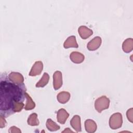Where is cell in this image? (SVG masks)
Instances as JSON below:
<instances>
[{"mask_svg":"<svg viewBox=\"0 0 133 133\" xmlns=\"http://www.w3.org/2000/svg\"><path fill=\"white\" fill-rule=\"evenodd\" d=\"M63 47L64 48H66V49L69 48L71 47L77 48L78 47V45L76 42L75 36L72 35L68 37L64 42Z\"/></svg>","mask_w":133,"mask_h":133,"instance_id":"obj_12","label":"cell"},{"mask_svg":"<svg viewBox=\"0 0 133 133\" xmlns=\"http://www.w3.org/2000/svg\"><path fill=\"white\" fill-rule=\"evenodd\" d=\"M8 79L13 83L18 85L23 84L24 77L22 75L18 72H12L8 75Z\"/></svg>","mask_w":133,"mask_h":133,"instance_id":"obj_6","label":"cell"},{"mask_svg":"<svg viewBox=\"0 0 133 133\" xmlns=\"http://www.w3.org/2000/svg\"><path fill=\"white\" fill-rule=\"evenodd\" d=\"M46 125L48 130L51 131H55L60 128V127L50 118L47 119Z\"/></svg>","mask_w":133,"mask_h":133,"instance_id":"obj_17","label":"cell"},{"mask_svg":"<svg viewBox=\"0 0 133 133\" xmlns=\"http://www.w3.org/2000/svg\"><path fill=\"white\" fill-rule=\"evenodd\" d=\"M43 69V62L41 61H36L31 69L29 73V75L31 76H35L36 75H38L42 73Z\"/></svg>","mask_w":133,"mask_h":133,"instance_id":"obj_7","label":"cell"},{"mask_svg":"<svg viewBox=\"0 0 133 133\" xmlns=\"http://www.w3.org/2000/svg\"><path fill=\"white\" fill-rule=\"evenodd\" d=\"M49 79V75L47 73L45 72L41 79L36 84L35 86L37 88L44 87L48 83Z\"/></svg>","mask_w":133,"mask_h":133,"instance_id":"obj_16","label":"cell"},{"mask_svg":"<svg viewBox=\"0 0 133 133\" xmlns=\"http://www.w3.org/2000/svg\"><path fill=\"white\" fill-rule=\"evenodd\" d=\"M102 39L100 36L95 37L88 42L87 48L90 51H95L100 47Z\"/></svg>","mask_w":133,"mask_h":133,"instance_id":"obj_5","label":"cell"},{"mask_svg":"<svg viewBox=\"0 0 133 133\" xmlns=\"http://www.w3.org/2000/svg\"><path fill=\"white\" fill-rule=\"evenodd\" d=\"M122 49L126 53H129L133 49V39L129 38L125 39L122 45Z\"/></svg>","mask_w":133,"mask_h":133,"instance_id":"obj_15","label":"cell"},{"mask_svg":"<svg viewBox=\"0 0 133 133\" xmlns=\"http://www.w3.org/2000/svg\"><path fill=\"white\" fill-rule=\"evenodd\" d=\"M6 124H7V122H6V121L5 120V118H4V117L3 115H1V116H0V128H2L5 127L6 125Z\"/></svg>","mask_w":133,"mask_h":133,"instance_id":"obj_23","label":"cell"},{"mask_svg":"<svg viewBox=\"0 0 133 133\" xmlns=\"http://www.w3.org/2000/svg\"><path fill=\"white\" fill-rule=\"evenodd\" d=\"M109 126L112 129H117L122 127L123 124V117L120 113L113 114L109 119Z\"/></svg>","mask_w":133,"mask_h":133,"instance_id":"obj_3","label":"cell"},{"mask_svg":"<svg viewBox=\"0 0 133 133\" xmlns=\"http://www.w3.org/2000/svg\"><path fill=\"white\" fill-rule=\"evenodd\" d=\"M73 132V131L72 130H71L69 128H65V129L62 131V132Z\"/></svg>","mask_w":133,"mask_h":133,"instance_id":"obj_24","label":"cell"},{"mask_svg":"<svg viewBox=\"0 0 133 133\" xmlns=\"http://www.w3.org/2000/svg\"><path fill=\"white\" fill-rule=\"evenodd\" d=\"M109 105L110 100L105 96L99 97L95 102V108L99 113H101L104 110L108 109Z\"/></svg>","mask_w":133,"mask_h":133,"instance_id":"obj_2","label":"cell"},{"mask_svg":"<svg viewBox=\"0 0 133 133\" xmlns=\"http://www.w3.org/2000/svg\"><path fill=\"white\" fill-rule=\"evenodd\" d=\"M8 132L10 133H20L21 132V131L19 128L16 126H12L10 127Z\"/></svg>","mask_w":133,"mask_h":133,"instance_id":"obj_22","label":"cell"},{"mask_svg":"<svg viewBox=\"0 0 133 133\" xmlns=\"http://www.w3.org/2000/svg\"><path fill=\"white\" fill-rule=\"evenodd\" d=\"M70 124L72 128L76 131L80 132L82 130L81 117L79 115H74L70 121Z\"/></svg>","mask_w":133,"mask_h":133,"instance_id":"obj_11","label":"cell"},{"mask_svg":"<svg viewBox=\"0 0 133 133\" xmlns=\"http://www.w3.org/2000/svg\"><path fill=\"white\" fill-rule=\"evenodd\" d=\"M97 124L92 119H88L85 122V128L88 133L95 132L97 130Z\"/></svg>","mask_w":133,"mask_h":133,"instance_id":"obj_13","label":"cell"},{"mask_svg":"<svg viewBox=\"0 0 133 133\" xmlns=\"http://www.w3.org/2000/svg\"><path fill=\"white\" fill-rule=\"evenodd\" d=\"M26 104L24 107V109L25 110H31L35 107V103L30 96V95L26 92Z\"/></svg>","mask_w":133,"mask_h":133,"instance_id":"obj_18","label":"cell"},{"mask_svg":"<svg viewBox=\"0 0 133 133\" xmlns=\"http://www.w3.org/2000/svg\"><path fill=\"white\" fill-rule=\"evenodd\" d=\"M78 32L82 39H85L89 37L93 34V31L86 26H80L78 29Z\"/></svg>","mask_w":133,"mask_h":133,"instance_id":"obj_8","label":"cell"},{"mask_svg":"<svg viewBox=\"0 0 133 133\" xmlns=\"http://www.w3.org/2000/svg\"><path fill=\"white\" fill-rule=\"evenodd\" d=\"M132 112H133L132 108H130L128 109L126 112V116H127V119L131 123H132Z\"/></svg>","mask_w":133,"mask_h":133,"instance_id":"obj_21","label":"cell"},{"mask_svg":"<svg viewBox=\"0 0 133 133\" xmlns=\"http://www.w3.org/2000/svg\"><path fill=\"white\" fill-rule=\"evenodd\" d=\"M62 75L60 71H56L53 74V87L54 89L58 90L62 85Z\"/></svg>","mask_w":133,"mask_h":133,"instance_id":"obj_4","label":"cell"},{"mask_svg":"<svg viewBox=\"0 0 133 133\" xmlns=\"http://www.w3.org/2000/svg\"><path fill=\"white\" fill-rule=\"evenodd\" d=\"M69 116V114L64 109H59L57 112V121L61 124H64Z\"/></svg>","mask_w":133,"mask_h":133,"instance_id":"obj_9","label":"cell"},{"mask_svg":"<svg viewBox=\"0 0 133 133\" xmlns=\"http://www.w3.org/2000/svg\"><path fill=\"white\" fill-rule=\"evenodd\" d=\"M70 98V94L67 91H61L59 92L57 96L58 101L62 104H65L68 102Z\"/></svg>","mask_w":133,"mask_h":133,"instance_id":"obj_14","label":"cell"},{"mask_svg":"<svg viewBox=\"0 0 133 133\" xmlns=\"http://www.w3.org/2000/svg\"><path fill=\"white\" fill-rule=\"evenodd\" d=\"M70 60L74 63L79 64L83 62L85 57L83 54L77 51H73L70 55Z\"/></svg>","mask_w":133,"mask_h":133,"instance_id":"obj_10","label":"cell"},{"mask_svg":"<svg viewBox=\"0 0 133 133\" xmlns=\"http://www.w3.org/2000/svg\"><path fill=\"white\" fill-rule=\"evenodd\" d=\"M27 122L29 125L32 126L38 125L39 122L37 118V114L35 113H33L30 114L28 118Z\"/></svg>","mask_w":133,"mask_h":133,"instance_id":"obj_19","label":"cell"},{"mask_svg":"<svg viewBox=\"0 0 133 133\" xmlns=\"http://www.w3.org/2000/svg\"><path fill=\"white\" fill-rule=\"evenodd\" d=\"M24 104L23 102H15L13 105L12 111L14 113L20 112L23 108Z\"/></svg>","mask_w":133,"mask_h":133,"instance_id":"obj_20","label":"cell"},{"mask_svg":"<svg viewBox=\"0 0 133 133\" xmlns=\"http://www.w3.org/2000/svg\"><path fill=\"white\" fill-rule=\"evenodd\" d=\"M1 115L7 117L14 113L13 105L15 102H23L26 98V88L23 84H16L9 79L1 80Z\"/></svg>","mask_w":133,"mask_h":133,"instance_id":"obj_1","label":"cell"}]
</instances>
